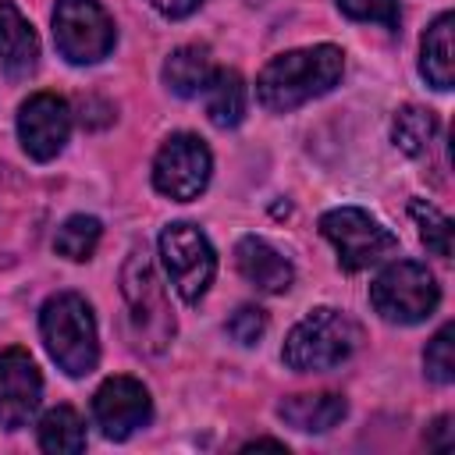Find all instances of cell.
<instances>
[{
    "instance_id": "obj_16",
    "label": "cell",
    "mask_w": 455,
    "mask_h": 455,
    "mask_svg": "<svg viewBox=\"0 0 455 455\" xmlns=\"http://www.w3.org/2000/svg\"><path fill=\"white\" fill-rule=\"evenodd\" d=\"M451 14H441L427 32H423V46H419V71L434 89H451L455 82V57H451Z\"/></svg>"
},
{
    "instance_id": "obj_12",
    "label": "cell",
    "mask_w": 455,
    "mask_h": 455,
    "mask_svg": "<svg viewBox=\"0 0 455 455\" xmlns=\"http://www.w3.org/2000/svg\"><path fill=\"white\" fill-rule=\"evenodd\" d=\"M43 398V377L25 348L0 352V427L18 430L32 419Z\"/></svg>"
},
{
    "instance_id": "obj_27",
    "label": "cell",
    "mask_w": 455,
    "mask_h": 455,
    "mask_svg": "<svg viewBox=\"0 0 455 455\" xmlns=\"http://www.w3.org/2000/svg\"><path fill=\"white\" fill-rule=\"evenodd\" d=\"M427 444L430 448H451V416H437L434 419V430H430V437H427Z\"/></svg>"
},
{
    "instance_id": "obj_10",
    "label": "cell",
    "mask_w": 455,
    "mask_h": 455,
    "mask_svg": "<svg viewBox=\"0 0 455 455\" xmlns=\"http://www.w3.org/2000/svg\"><path fill=\"white\" fill-rule=\"evenodd\" d=\"M153 416L149 391L135 377H110L92 395V419L110 441L132 437Z\"/></svg>"
},
{
    "instance_id": "obj_5",
    "label": "cell",
    "mask_w": 455,
    "mask_h": 455,
    "mask_svg": "<svg viewBox=\"0 0 455 455\" xmlns=\"http://www.w3.org/2000/svg\"><path fill=\"white\" fill-rule=\"evenodd\" d=\"M121 284H124V299H128V309H132V331H135L139 348L164 352L167 341L174 338V313L164 299V284H160L146 252L135 249L128 256Z\"/></svg>"
},
{
    "instance_id": "obj_26",
    "label": "cell",
    "mask_w": 455,
    "mask_h": 455,
    "mask_svg": "<svg viewBox=\"0 0 455 455\" xmlns=\"http://www.w3.org/2000/svg\"><path fill=\"white\" fill-rule=\"evenodd\" d=\"M164 18H185V14H192L203 0H149Z\"/></svg>"
},
{
    "instance_id": "obj_9",
    "label": "cell",
    "mask_w": 455,
    "mask_h": 455,
    "mask_svg": "<svg viewBox=\"0 0 455 455\" xmlns=\"http://www.w3.org/2000/svg\"><path fill=\"white\" fill-rule=\"evenodd\" d=\"M210 171H213V156H210L206 142L199 135L178 132L160 146V153L153 160V185L160 196L188 203L206 188Z\"/></svg>"
},
{
    "instance_id": "obj_23",
    "label": "cell",
    "mask_w": 455,
    "mask_h": 455,
    "mask_svg": "<svg viewBox=\"0 0 455 455\" xmlns=\"http://www.w3.org/2000/svg\"><path fill=\"white\" fill-rule=\"evenodd\" d=\"M455 327L444 323L430 341H427V352H423V366H427V377L437 380V384H451L455 380Z\"/></svg>"
},
{
    "instance_id": "obj_2",
    "label": "cell",
    "mask_w": 455,
    "mask_h": 455,
    "mask_svg": "<svg viewBox=\"0 0 455 455\" xmlns=\"http://www.w3.org/2000/svg\"><path fill=\"white\" fill-rule=\"evenodd\" d=\"M39 334L50 352V359L68 377H85L100 363V341H96V320L82 295L57 291L39 309Z\"/></svg>"
},
{
    "instance_id": "obj_4",
    "label": "cell",
    "mask_w": 455,
    "mask_h": 455,
    "mask_svg": "<svg viewBox=\"0 0 455 455\" xmlns=\"http://www.w3.org/2000/svg\"><path fill=\"white\" fill-rule=\"evenodd\" d=\"M370 302L387 323H419L437 309L441 288L423 263L398 259L377 274L370 284Z\"/></svg>"
},
{
    "instance_id": "obj_25",
    "label": "cell",
    "mask_w": 455,
    "mask_h": 455,
    "mask_svg": "<svg viewBox=\"0 0 455 455\" xmlns=\"http://www.w3.org/2000/svg\"><path fill=\"white\" fill-rule=\"evenodd\" d=\"M267 331V313L259 306H242L235 309V316L228 320V334L238 341V345H256Z\"/></svg>"
},
{
    "instance_id": "obj_1",
    "label": "cell",
    "mask_w": 455,
    "mask_h": 455,
    "mask_svg": "<svg viewBox=\"0 0 455 455\" xmlns=\"http://www.w3.org/2000/svg\"><path fill=\"white\" fill-rule=\"evenodd\" d=\"M345 71V53L331 43L306 46V50H288L274 57L259 78H256V96L267 110L288 114L338 85Z\"/></svg>"
},
{
    "instance_id": "obj_13",
    "label": "cell",
    "mask_w": 455,
    "mask_h": 455,
    "mask_svg": "<svg viewBox=\"0 0 455 455\" xmlns=\"http://www.w3.org/2000/svg\"><path fill=\"white\" fill-rule=\"evenodd\" d=\"M36 64H39L36 28L11 0H0V68H4V75L21 82L36 71Z\"/></svg>"
},
{
    "instance_id": "obj_3",
    "label": "cell",
    "mask_w": 455,
    "mask_h": 455,
    "mask_svg": "<svg viewBox=\"0 0 455 455\" xmlns=\"http://www.w3.org/2000/svg\"><path fill=\"white\" fill-rule=\"evenodd\" d=\"M355 345H359V327L345 313L320 306L291 327L281 355L299 373H323L341 366L355 352Z\"/></svg>"
},
{
    "instance_id": "obj_24",
    "label": "cell",
    "mask_w": 455,
    "mask_h": 455,
    "mask_svg": "<svg viewBox=\"0 0 455 455\" xmlns=\"http://www.w3.org/2000/svg\"><path fill=\"white\" fill-rule=\"evenodd\" d=\"M338 7L355 21H377L384 28H398V0H338Z\"/></svg>"
},
{
    "instance_id": "obj_20",
    "label": "cell",
    "mask_w": 455,
    "mask_h": 455,
    "mask_svg": "<svg viewBox=\"0 0 455 455\" xmlns=\"http://www.w3.org/2000/svg\"><path fill=\"white\" fill-rule=\"evenodd\" d=\"M434 132H437V117L434 110H423V107H402L391 121V139L405 156H419L430 146Z\"/></svg>"
},
{
    "instance_id": "obj_21",
    "label": "cell",
    "mask_w": 455,
    "mask_h": 455,
    "mask_svg": "<svg viewBox=\"0 0 455 455\" xmlns=\"http://www.w3.org/2000/svg\"><path fill=\"white\" fill-rule=\"evenodd\" d=\"M100 231H103V228H100L96 217L75 213V217H68V220L57 228V235H53V249H57V256L82 263V259L92 256V249H96V242H100Z\"/></svg>"
},
{
    "instance_id": "obj_14",
    "label": "cell",
    "mask_w": 455,
    "mask_h": 455,
    "mask_svg": "<svg viewBox=\"0 0 455 455\" xmlns=\"http://www.w3.org/2000/svg\"><path fill=\"white\" fill-rule=\"evenodd\" d=\"M235 263H238V274L252 284V288H259V291H270V295H277V291H284L288 284H291V263L274 249V245H267L263 238H256V235H249V238H242L238 245H235Z\"/></svg>"
},
{
    "instance_id": "obj_7",
    "label": "cell",
    "mask_w": 455,
    "mask_h": 455,
    "mask_svg": "<svg viewBox=\"0 0 455 455\" xmlns=\"http://www.w3.org/2000/svg\"><path fill=\"white\" fill-rule=\"evenodd\" d=\"M114 21L100 0H57L53 43L71 64H96L114 50Z\"/></svg>"
},
{
    "instance_id": "obj_19",
    "label": "cell",
    "mask_w": 455,
    "mask_h": 455,
    "mask_svg": "<svg viewBox=\"0 0 455 455\" xmlns=\"http://www.w3.org/2000/svg\"><path fill=\"white\" fill-rule=\"evenodd\" d=\"M39 448L50 455H75L85 448V423L71 405H57L39 419Z\"/></svg>"
},
{
    "instance_id": "obj_17",
    "label": "cell",
    "mask_w": 455,
    "mask_h": 455,
    "mask_svg": "<svg viewBox=\"0 0 455 455\" xmlns=\"http://www.w3.org/2000/svg\"><path fill=\"white\" fill-rule=\"evenodd\" d=\"M213 75V64H210V50L206 46H178L167 60H164V82L174 96H196L206 89Z\"/></svg>"
},
{
    "instance_id": "obj_15",
    "label": "cell",
    "mask_w": 455,
    "mask_h": 455,
    "mask_svg": "<svg viewBox=\"0 0 455 455\" xmlns=\"http://www.w3.org/2000/svg\"><path fill=\"white\" fill-rule=\"evenodd\" d=\"M348 405L341 395H331V391H320V395H291L277 405V416L302 430V434H323L331 427H338L345 419Z\"/></svg>"
},
{
    "instance_id": "obj_18",
    "label": "cell",
    "mask_w": 455,
    "mask_h": 455,
    "mask_svg": "<svg viewBox=\"0 0 455 455\" xmlns=\"http://www.w3.org/2000/svg\"><path fill=\"white\" fill-rule=\"evenodd\" d=\"M203 92H206V117L217 128H235L245 117V82L238 71L228 68L213 71Z\"/></svg>"
},
{
    "instance_id": "obj_8",
    "label": "cell",
    "mask_w": 455,
    "mask_h": 455,
    "mask_svg": "<svg viewBox=\"0 0 455 455\" xmlns=\"http://www.w3.org/2000/svg\"><path fill=\"white\" fill-rule=\"evenodd\" d=\"M160 256L174 291L185 302H199L217 270V256L206 235L196 224H167L160 231Z\"/></svg>"
},
{
    "instance_id": "obj_6",
    "label": "cell",
    "mask_w": 455,
    "mask_h": 455,
    "mask_svg": "<svg viewBox=\"0 0 455 455\" xmlns=\"http://www.w3.org/2000/svg\"><path fill=\"white\" fill-rule=\"evenodd\" d=\"M320 231L338 249V263L348 274L366 270V267H373L377 259H384L387 252L398 249V238L380 220H373L366 210H355V206L327 210L320 217Z\"/></svg>"
},
{
    "instance_id": "obj_28",
    "label": "cell",
    "mask_w": 455,
    "mask_h": 455,
    "mask_svg": "<svg viewBox=\"0 0 455 455\" xmlns=\"http://www.w3.org/2000/svg\"><path fill=\"white\" fill-rule=\"evenodd\" d=\"M245 448H284V444H281V441H267V437H263V441H252V444H245Z\"/></svg>"
},
{
    "instance_id": "obj_11",
    "label": "cell",
    "mask_w": 455,
    "mask_h": 455,
    "mask_svg": "<svg viewBox=\"0 0 455 455\" xmlns=\"http://www.w3.org/2000/svg\"><path fill=\"white\" fill-rule=\"evenodd\" d=\"M71 135V110L57 92H36L18 110V139L32 160H53Z\"/></svg>"
},
{
    "instance_id": "obj_22",
    "label": "cell",
    "mask_w": 455,
    "mask_h": 455,
    "mask_svg": "<svg viewBox=\"0 0 455 455\" xmlns=\"http://www.w3.org/2000/svg\"><path fill=\"white\" fill-rule=\"evenodd\" d=\"M409 213L416 217V224H419V238H423V245L434 252V256H451V220L437 210V206H430V203H423V199H412L409 203Z\"/></svg>"
}]
</instances>
